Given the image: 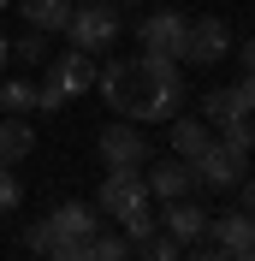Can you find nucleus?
I'll use <instances>...</instances> for the list:
<instances>
[{
  "label": "nucleus",
  "mask_w": 255,
  "mask_h": 261,
  "mask_svg": "<svg viewBox=\"0 0 255 261\" xmlns=\"http://www.w3.org/2000/svg\"><path fill=\"white\" fill-rule=\"evenodd\" d=\"M95 89H101V101H107L113 113L131 119V101H137V60H113L107 71L95 77Z\"/></svg>",
  "instance_id": "11"
},
{
  "label": "nucleus",
  "mask_w": 255,
  "mask_h": 261,
  "mask_svg": "<svg viewBox=\"0 0 255 261\" xmlns=\"http://www.w3.org/2000/svg\"><path fill=\"white\" fill-rule=\"evenodd\" d=\"M166 231L190 249V244H202V238H208V214L196 208L190 196H172V202H166Z\"/></svg>",
  "instance_id": "13"
},
{
  "label": "nucleus",
  "mask_w": 255,
  "mask_h": 261,
  "mask_svg": "<svg viewBox=\"0 0 255 261\" xmlns=\"http://www.w3.org/2000/svg\"><path fill=\"white\" fill-rule=\"evenodd\" d=\"M95 154H101V166H148V137H143V125L119 119V125L95 130Z\"/></svg>",
  "instance_id": "7"
},
{
  "label": "nucleus",
  "mask_w": 255,
  "mask_h": 261,
  "mask_svg": "<svg viewBox=\"0 0 255 261\" xmlns=\"http://www.w3.org/2000/svg\"><path fill=\"white\" fill-rule=\"evenodd\" d=\"M0 107H6V113H30L36 107V83L30 77H6L0 83Z\"/></svg>",
  "instance_id": "18"
},
{
  "label": "nucleus",
  "mask_w": 255,
  "mask_h": 261,
  "mask_svg": "<svg viewBox=\"0 0 255 261\" xmlns=\"http://www.w3.org/2000/svg\"><path fill=\"white\" fill-rule=\"evenodd\" d=\"M184 107V71L166 54H137V101H131V119L137 125H166V119Z\"/></svg>",
  "instance_id": "1"
},
{
  "label": "nucleus",
  "mask_w": 255,
  "mask_h": 261,
  "mask_svg": "<svg viewBox=\"0 0 255 261\" xmlns=\"http://www.w3.org/2000/svg\"><path fill=\"white\" fill-rule=\"evenodd\" d=\"M119 226H125V238H131V244H143L148 231H160V220H155V208L143 202V208H131L125 220H119Z\"/></svg>",
  "instance_id": "21"
},
{
  "label": "nucleus",
  "mask_w": 255,
  "mask_h": 261,
  "mask_svg": "<svg viewBox=\"0 0 255 261\" xmlns=\"http://www.w3.org/2000/svg\"><path fill=\"white\" fill-rule=\"evenodd\" d=\"M238 107H232V83H220V89H208L202 95V119L208 125H220V119H232Z\"/></svg>",
  "instance_id": "20"
},
{
  "label": "nucleus",
  "mask_w": 255,
  "mask_h": 261,
  "mask_svg": "<svg viewBox=\"0 0 255 261\" xmlns=\"http://www.w3.org/2000/svg\"><path fill=\"white\" fill-rule=\"evenodd\" d=\"M71 6H78V0H18L24 24H30V30H42V36L65 30V24H71Z\"/></svg>",
  "instance_id": "15"
},
{
  "label": "nucleus",
  "mask_w": 255,
  "mask_h": 261,
  "mask_svg": "<svg viewBox=\"0 0 255 261\" xmlns=\"http://www.w3.org/2000/svg\"><path fill=\"white\" fill-rule=\"evenodd\" d=\"M30 148H36L30 125H24V119H18V113H6V119H0V166H12V161H24Z\"/></svg>",
  "instance_id": "16"
},
{
  "label": "nucleus",
  "mask_w": 255,
  "mask_h": 261,
  "mask_svg": "<svg viewBox=\"0 0 255 261\" xmlns=\"http://www.w3.org/2000/svg\"><path fill=\"white\" fill-rule=\"evenodd\" d=\"M143 178H148V196H160V202H172V196H190L196 172H190V161H178V154H172V161H155V166L143 172Z\"/></svg>",
  "instance_id": "12"
},
{
  "label": "nucleus",
  "mask_w": 255,
  "mask_h": 261,
  "mask_svg": "<svg viewBox=\"0 0 255 261\" xmlns=\"http://www.w3.org/2000/svg\"><path fill=\"white\" fill-rule=\"evenodd\" d=\"M184 30H190V18L178 12V6H155V12L137 24V42H143V54H166V60H184Z\"/></svg>",
  "instance_id": "6"
},
{
  "label": "nucleus",
  "mask_w": 255,
  "mask_h": 261,
  "mask_svg": "<svg viewBox=\"0 0 255 261\" xmlns=\"http://www.w3.org/2000/svg\"><path fill=\"white\" fill-rule=\"evenodd\" d=\"M125 6H143V0H125Z\"/></svg>",
  "instance_id": "31"
},
{
  "label": "nucleus",
  "mask_w": 255,
  "mask_h": 261,
  "mask_svg": "<svg viewBox=\"0 0 255 261\" xmlns=\"http://www.w3.org/2000/svg\"><path fill=\"white\" fill-rule=\"evenodd\" d=\"M190 172H196V184H202V190H238V184H243V172H249V154L214 137V143H208L202 154L190 161Z\"/></svg>",
  "instance_id": "3"
},
{
  "label": "nucleus",
  "mask_w": 255,
  "mask_h": 261,
  "mask_svg": "<svg viewBox=\"0 0 255 261\" xmlns=\"http://www.w3.org/2000/svg\"><path fill=\"white\" fill-rule=\"evenodd\" d=\"M24 244H30L36 255H54V231H48V220H42V226H30V238H24Z\"/></svg>",
  "instance_id": "26"
},
{
  "label": "nucleus",
  "mask_w": 255,
  "mask_h": 261,
  "mask_svg": "<svg viewBox=\"0 0 255 261\" xmlns=\"http://www.w3.org/2000/svg\"><path fill=\"white\" fill-rule=\"evenodd\" d=\"M243 71H255V36L243 42Z\"/></svg>",
  "instance_id": "28"
},
{
  "label": "nucleus",
  "mask_w": 255,
  "mask_h": 261,
  "mask_svg": "<svg viewBox=\"0 0 255 261\" xmlns=\"http://www.w3.org/2000/svg\"><path fill=\"white\" fill-rule=\"evenodd\" d=\"M232 54V24L225 18H190L184 30V60L190 65H220Z\"/></svg>",
  "instance_id": "8"
},
{
  "label": "nucleus",
  "mask_w": 255,
  "mask_h": 261,
  "mask_svg": "<svg viewBox=\"0 0 255 261\" xmlns=\"http://www.w3.org/2000/svg\"><path fill=\"white\" fill-rule=\"evenodd\" d=\"M166 125H172V154H178V161H196V154H202V148L214 143V125H208L202 113H196V119L172 113V119H166Z\"/></svg>",
  "instance_id": "14"
},
{
  "label": "nucleus",
  "mask_w": 255,
  "mask_h": 261,
  "mask_svg": "<svg viewBox=\"0 0 255 261\" xmlns=\"http://www.w3.org/2000/svg\"><path fill=\"white\" fill-rule=\"evenodd\" d=\"M65 36H71V48H83V54L113 48V42H119V6H113V0H83V6H71Z\"/></svg>",
  "instance_id": "2"
},
{
  "label": "nucleus",
  "mask_w": 255,
  "mask_h": 261,
  "mask_svg": "<svg viewBox=\"0 0 255 261\" xmlns=\"http://www.w3.org/2000/svg\"><path fill=\"white\" fill-rule=\"evenodd\" d=\"M243 208L255 214V172H243Z\"/></svg>",
  "instance_id": "27"
},
{
  "label": "nucleus",
  "mask_w": 255,
  "mask_h": 261,
  "mask_svg": "<svg viewBox=\"0 0 255 261\" xmlns=\"http://www.w3.org/2000/svg\"><path fill=\"white\" fill-rule=\"evenodd\" d=\"M6 60H12V36H0V65H6Z\"/></svg>",
  "instance_id": "29"
},
{
  "label": "nucleus",
  "mask_w": 255,
  "mask_h": 261,
  "mask_svg": "<svg viewBox=\"0 0 255 261\" xmlns=\"http://www.w3.org/2000/svg\"><path fill=\"white\" fill-rule=\"evenodd\" d=\"M143 249H148V255H155V261H172V255H178V249H184V244H178L172 231H166V238H160V231H148V238H143Z\"/></svg>",
  "instance_id": "24"
},
{
  "label": "nucleus",
  "mask_w": 255,
  "mask_h": 261,
  "mask_svg": "<svg viewBox=\"0 0 255 261\" xmlns=\"http://www.w3.org/2000/svg\"><path fill=\"white\" fill-rule=\"evenodd\" d=\"M148 202V178L143 166H107V178L95 184V214H113V220H125L131 208H143Z\"/></svg>",
  "instance_id": "4"
},
{
  "label": "nucleus",
  "mask_w": 255,
  "mask_h": 261,
  "mask_svg": "<svg viewBox=\"0 0 255 261\" xmlns=\"http://www.w3.org/2000/svg\"><path fill=\"white\" fill-rule=\"evenodd\" d=\"M48 231H54V255L78 261L83 244H89V231H95V208H89V202H60V208L48 214Z\"/></svg>",
  "instance_id": "5"
},
{
  "label": "nucleus",
  "mask_w": 255,
  "mask_h": 261,
  "mask_svg": "<svg viewBox=\"0 0 255 261\" xmlns=\"http://www.w3.org/2000/svg\"><path fill=\"white\" fill-rule=\"evenodd\" d=\"M48 83L60 89L65 101H71V95H83V89H95V54H83V48L54 54V60H48Z\"/></svg>",
  "instance_id": "9"
},
{
  "label": "nucleus",
  "mask_w": 255,
  "mask_h": 261,
  "mask_svg": "<svg viewBox=\"0 0 255 261\" xmlns=\"http://www.w3.org/2000/svg\"><path fill=\"white\" fill-rule=\"evenodd\" d=\"M131 249H137V244H131V238H119V231H101V238L89 231L83 255H95V261H119V255H131Z\"/></svg>",
  "instance_id": "19"
},
{
  "label": "nucleus",
  "mask_w": 255,
  "mask_h": 261,
  "mask_svg": "<svg viewBox=\"0 0 255 261\" xmlns=\"http://www.w3.org/2000/svg\"><path fill=\"white\" fill-rule=\"evenodd\" d=\"M214 137H220V143H232V148H243V154H255V125H249V113L220 119V125H214Z\"/></svg>",
  "instance_id": "17"
},
{
  "label": "nucleus",
  "mask_w": 255,
  "mask_h": 261,
  "mask_svg": "<svg viewBox=\"0 0 255 261\" xmlns=\"http://www.w3.org/2000/svg\"><path fill=\"white\" fill-rule=\"evenodd\" d=\"M18 202H24V184L12 178V166H0V214H12Z\"/></svg>",
  "instance_id": "22"
},
{
  "label": "nucleus",
  "mask_w": 255,
  "mask_h": 261,
  "mask_svg": "<svg viewBox=\"0 0 255 261\" xmlns=\"http://www.w3.org/2000/svg\"><path fill=\"white\" fill-rule=\"evenodd\" d=\"M208 238H214V255H255V214L232 208L220 220H208Z\"/></svg>",
  "instance_id": "10"
},
{
  "label": "nucleus",
  "mask_w": 255,
  "mask_h": 261,
  "mask_svg": "<svg viewBox=\"0 0 255 261\" xmlns=\"http://www.w3.org/2000/svg\"><path fill=\"white\" fill-rule=\"evenodd\" d=\"M6 6H12V0H0V12H6Z\"/></svg>",
  "instance_id": "30"
},
{
  "label": "nucleus",
  "mask_w": 255,
  "mask_h": 261,
  "mask_svg": "<svg viewBox=\"0 0 255 261\" xmlns=\"http://www.w3.org/2000/svg\"><path fill=\"white\" fill-rule=\"evenodd\" d=\"M36 107H42V113H60V107H65V95L54 89V83H36Z\"/></svg>",
  "instance_id": "25"
},
{
  "label": "nucleus",
  "mask_w": 255,
  "mask_h": 261,
  "mask_svg": "<svg viewBox=\"0 0 255 261\" xmlns=\"http://www.w3.org/2000/svg\"><path fill=\"white\" fill-rule=\"evenodd\" d=\"M12 54H18V60H24V65L48 60V42H42V30H30V36H24V42H12Z\"/></svg>",
  "instance_id": "23"
}]
</instances>
